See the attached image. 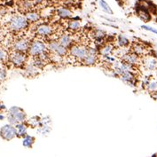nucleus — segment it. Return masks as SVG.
<instances>
[{"mask_svg": "<svg viewBox=\"0 0 157 157\" xmlns=\"http://www.w3.org/2000/svg\"><path fill=\"white\" fill-rule=\"evenodd\" d=\"M131 49H132L131 52H132L134 53L138 54V55L140 56V57H144V55H145V54L147 53V47H146L144 44H140V43H133L132 44Z\"/></svg>", "mask_w": 157, "mask_h": 157, "instance_id": "nucleus-14", "label": "nucleus"}, {"mask_svg": "<svg viewBox=\"0 0 157 157\" xmlns=\"http://www.w3.org/2000/svg\"><path fill=\"white\" fill-rule=\"evenodd\" d=\"M39 70L40 69H38L32 62L31 63H28V64H26L24 66L25 73L27 74V75L31 76V77L36 76V75H37L39 74Z\"/></svg>", "mask_w": 157, "mask_h": 157, "instance_id": "nucleus-17", "label": "nucleus"}, {"mask_svg": "<svg viewBox=\"0 0 157 157\" xmlns=\"http://www.w3.org/2000/svg\"><path fill=\"white\" fill-rule=\"evenodd\" d=\"M53 33V28L49 24H40L36 27V34L41 37H48Z\"/></svg>", "mask_w": 157, "mask_h": 157, "instance_id": "nucleus-12", "label": "nucleus"}, {"mask_svg": "<svg viewBox=\"0 0 157 157\" xmlns=\"http://www.w3.org/2000/svg\"><path fill=\"white\" fill-rule=\"evenodd\" d=\"M58 42L64 47L68 48L72 45V37L69 34H61L58 38Z\"/></svg>", "mask_w": 157, "mask_h": 157, "instance_id": "nucleus-16", "label": "nucleus"}, {"mask_svg": "<svg viewBox=\"0 0 157 157\" xmlns=\"http://www.w3.org/2000/svg\"><path fill=\"white\" fill-rule=\"evenodd\" d=\"M30 45V42L29 39L21 37L19 38L13 44V51L14 52H24L26 53L27 52H29V48Z\"/></svg>", "mask_w": 157, "mask_h": 157, "instance_id": "nucleus-8", "label": "nucleus"}, {"mask_svg": "<svg viewBox=\"0 0 157 157\" xmlns=\"http://www.w3.org/2000/svg\"><path fill=\"white\" fill-rule=\"evenodd\" d=\"M114 51V46L111 44H105L102 45V47L99 51V53L103 57H108L112 54Z\"/></svg>", "mask_w": 157, "mask_h": 157, "instance_id": "nucleus-18", "label": "nucleus"}, {"mask_svg": "<svg viewBox=\"0 0 157 157\" xmlns=\"http://www.w3.org/2000/svg\"><path fill=\"white\" fill-rule=\"evenodd\" d=\"M141 28H142V29H147V30H149V31H152V32H154V33L157 34V30L154 29H152V28H150V27H147V26H142Z\"/></svg>", "mask_w": 157, "mask_h": 157, "instance_id": "nucleus-31", "label": "nucleus"}, {"mask_svg": "<svg viewBox=\"0 0 157 157\" xmlns=\"http://www.w3.org/2000/svg\"><path fill=\"white\" fill-rule=\"evenodd\" d=\"M7 119H8L9 124L12 125H16L21 123H24L27 119V115L21 108L12 107L8 110Z\"/></svg>", "mask_w": 157, "mask_h": 157, "instance_id": "nucleus-2", "label": "nucleus"}, {"mask_svg": "<svg viewBox=\"0 0 157 157\" xmlns=\"http://www.w3.org/2000/svg\"><path fill=\"white\" fill-rule=\"evenodd\" d=\"M9 61L16 67H24L27 63V56L24 52H11L9 54Z\"/></svg>", "mask_w": 157, "mask_h": 157, "instance_id": "nucleus-6", "label": "nucleus"}, {"mask_svg": "<svg viewBox=\"0 0 157 157\" xmlns=\"http://www.w3.org/2000/svg\"><path fill=\"white\" fill-rule=\"evenodd\" d=\"M117 44L120 46V47H127L131 43L129 41V39L126 37V36H124V35H119L118 36H117Z\"/></svg>", "mask_w": 157, "mask_h": 157, "instance_id": "nucleus-25", "label": "nucleus"}, {"mask_svg": "<svg viewBox=\"0 0 157 157\" xmlns=\"http://www.w3.org/2000/svg\"><path fill=\"white\" fill-rule=\"evenodd\" d=\"M153 57H155V59H157V50H154L153 51V54H152Z\"/></svg>", "mask_w": 157, "mask_h": 157, "instance_id": "nucleus-34", "label": "nucleus"}, {"mask_svg": "<svg viewBox=\"0 0 157 157\" xmlns=\"http://www.w3.org/2000/svg\"><path fill=\"white\" fill-rule=\"evenodd\" d=\"M99 5L102 7L103 11H105V13H109V14H113V11L111 10V8L109 7V6L108 5V3L104 0H99Z\"/></svg>", "mask_w": 157, "mask_h": 157, "instance_id": "nucleus-28", "label": "nucleus"}, {"mask_svg": "<svg viewBox=\"0 0 157 157\" xmlns=\"http://www.w3.org/2000/svg\"><path fill=\"white\" fill-rule=\"evenodd\" d=\"M34 6L35 4H34L33 0H22L21 2V7L23 9L26 13L31 11L33 9Z\"/></svg>", "mask_w": 157, "mask_h": 157, "instance_id": "nucleus-24", "label": "nucleus"}, {"mask_svg": "<svg viewBox=\"0 0 157 157\" xmlns=\"http://www.w3.org/2000/svg\"><path fill=\"white\" fill-rule=\"evenodd\" d=\"M68 54L72 58L82 61L88 54V47L83 44H73L68 49Z\"/></svg>", "mask_w": 157, "mask_h": 157, "instance_id": "nucleus-4", "label": "nucleus"}, {"mask_svg": "<svg viewBox=\"0 0 157 157\" xmlns=\"http://www.w3.org/2000/svg\"><path fill=\"white\" fill-rule=\"evenodd\" d=\"M3 36H4V34H3V29L0 28V42L2 41V39H3Z\"/></svg>", "mask_w": 157, "mask_h": 157, "instance_id": "nucleus-35", "label": "nucleus"}, {"mask_svg": "<svg viewBox=\"0 0 157 157\" xmlns=\"http://www.w3.org/2000/svg\"><path fill=\"white\" fill-rule=\"evenodd\" d=\"M7 76V70L4 67H0V80L3 81L6 78Z\"/></svg>", "mask_w": 157, "mask_h": 157, "instance_id": "nucleus-30", "label": "nucleus"}, {"mask_svg": "<svg viewBox=\"0 0 157 157\" xmlns=\"http://www.w3.org/2000/svg\"><path fill=\"white\" fill-rule=\"evenodd\" d=\"M150 96H151V97H152L154 99L157 100V91L151 92V93H150Z\"/></svg>", "mask_w": 157, "mask_h": 157, "instance_id": "nucleus-32", "label": "nucleus"}, {"mask_svg": "<svg viewBox=\"0 0 157 157\" xmlns=\"http://www.w3.org/2000/svg\"><path fill=\"white\" fill-rule=\"evenodd\" d=\"M17 131V136L18 137H22L24 138L27 135V130H28V125H26L24 123H21L15 125Z\"/></svg>", "mask_w": 157, "mask_h": 157, "instance_id": "nucleus-23", "label": "nucleus"}, {"mask_svg": "<svg viewBox=\"0 0 157 157\" xmlns=\"http://www.w3.org/2000/svg\"><path fill=\"white\" fill-rule=\"evenodd\" d=\"M47 52H49L47 44L42 40L36 39V40H34L30 43L28 52L30 56L35 58V57H39L40 55Z\"/></svg>", "mask_w": 157, "mask_h": 157, "instance_id": "nucleus-3", "label": "nucleus"}, {"mask_svg": "<svg viewBox=\"0 0 157 157\" xmlns=\"http://www.w3.org/2000/svg\"><path fill=\"white\" fill-rule=\"evenodd\" d=\"M25 17L28 20V21L30 22V23L37 22L40 20V14L38 13L35 12V11H29V12L26 13Z\"/></svg>", "mask_w": 157, "mask_h": 157, "instance_id": "nucleus-20", "label": "nucleus"}, {"mask_svg": "<svg viewBox=\"0 0 157 157\" xmlns=\"http://www.w3.org/2000/svg\"><path fill=\"white\" fill-rule=\"evenodd\" d=\"M136 13L138 17L144 22H148L152 19V13H150L148 9L145 6H142L140 5L137 4L136 6Z\"/></svg>", "mask_w": 157, "mask_h": 157, "instance_id": "nucleus-10", "label": "nucleus"}, {"mask_svg": "<svg viewBox=\"0 0 157 157\" xmlns=\"http://www.w3.org/2000/svg\"><path fill=\"white\" fill-rule=\"evenodd\" d=\"M34 142H35V138L31 137V136H29V135H26L23 139V146L25 147L30 148L33 146Z\"/></svg>", "mask_w": 157, "mask_h": 157, "instance_id": "nucleus-27", "label": "nucleus"}, {"mask_svg": "<svg viewBox=\"0 0 157 157\" xmlns=\"http://www.w3.org/2000/svg\"><path fill=\"white\" fill-rule=\"evenodd\" d=\"M106 36H107L106 32L104 30H102V29H94L93 32H92V37L95 39V42H96L97 44H98V43H99V44H101V45L105 44Z\"/></svg>", "mask_w": 157, "mask_h": 157, "instance_id": "nucleus-13", "label": "nucleus"}, {"mask_svg": "<svg viewBox=\"0 0 157 157\" xmlns=\"http://www.w3.org/2000/svg\"><path fill=\"white\" fill-rule=\"evenodd\" d=\"M99 61V54H87V56L83 59L81 61V63L84 66H95L96 64H98Z\"/></svg>", "mask_w": 157, "mask_h": 157, "instance_id": "nucleus-15", "label": "nucleus"}, {"mask_svg": "<svg viewBox=\"0 0 157 157\" xmlns=\"http://www.w3.org/2000/svg\"><path fill=\"white\" fill-rule=\"evenodd\" d=\"M29 21L23 15L16 14L10 19L8 22V28L14 32H21L29 27Z\"/></svg>", "mask_w": 157, "mask_h": 157, "instance_id": "nucleus-1", "label": "nucleus"}, {"mask_svg": "<svg viewBox=\"0 0 157 157\" xmlns=\"http://www.w3.org/2000/svg\"><path fill=\"white\" fill-rule=\"evenodd\" d=\"M0 115H1V113H0Z\"/></svg>", "mask_w": 157, "mask_h": 157, "instance_id": "nucleus-38", "label": "nucleus"}, {"mask_svg": "<svg viewBox=\"0 0 157 157\" xmlns=\"http://www.w3.org/2000/svg\"><path fill=\"white\" fill-rule=\"evenodd\" d=\"M143 86L147 89V91H148L149 93H151V92H153V91H157V81L156 80L147 79V80L143 83Z\"/></svg>", "mask_w": 157, "mask_h": 157, "instance_id": "nucleus-19", "label": "nucleus"}, {"mask_svg": "<svg viewBox=\"0 0 157 157\" xmlns=\"http://www.w3.org/2000/svg\"><path fill=\"white\" fill-rule=\"evenodd\" d=\"M0 136L5 140H12L17 137V131L15 126L12 124H6L0 130Z\"/></svg>", "mask_w": 157, "mask_h": 157, "instance_id": "nucleus-7", "label": "nucleus"}, {"mask_svg": "<svg viewBox=\"0 0 157 157\" xmlns=\"http://www.w3.org/2000/svg\"><path fill=\"white\" fill-rule=\"evenodd\" d=\"M122 60L134 67H138L142 64V59H141L140 56H139L138 54L134 53L132 52H126L122 57Z\"/></svg>", "mask_w": 157, "mask_h": 157, "instance_id": "nucleus-9", "label": "nucleus"}, {"mask_svg": "<svg viewBox=\"0 0 157 157\" xmlns=\"http://www.w3.org/2000/svg\"><path fill=\"white\" fill-rule=\"evenodd\" d=\"M142 65L147 71L154 72L157 69V59L153 56L145 57L142 59Z\"/></svg>", "mask_w": 157, "mask_h": 157, "instance_id": "nucleus-11", "label": "nucleus"}, {"mask_svg": "<svg viewBox=\"0 0 157 157\" xmlns=\"http://www.w3.org/2000/svg\"><path fill=\"white\" fill-rule=\"evenodd\" d=\"M4 109H6V106L0 102V110H4Z\"/></svg>", "mask_w": 157, "mask_h": 157, "instance_id": "nucleus-36", "label": "nucleus"}, {"mask_svg": "<svg viewBox=\"0 0 157 157\" xmlns=\"http://www.w3.org/2000/svg\"><path fill=\"white\" fill-rule=\"evenodd\" d=\"M57 14L60 18H63V19H68V18H71L72 17V12L67 7L64 6H61L57 10Z\"/></svg>", "mask_w": 157, "mask_h": 157, "instance_id": "nucleus-22", "label": "nucleus"}, {"mask_svg": "<svg viewBox=\"0 0 157 157\" xmlns=\"http://www.w3.org/2000/svg\"><path fill=\"white\" fill-rule=\"evenodd\" d=\"M7 59H9V54L7 51L4 48H0V62H4Z\"/></svg>", "mask_w": 157, "mask_h": 157, "instance_id": "nucleus-29", "label": "nucleus"}, {"mask_svg": "<svg viewBox=\"0 0 157 157\" xmlns=\"http://www.w3.org/2000/svg\"><path fill=\"white\" fill-rule=\"evenodd\" d=\"M47 47L50 53H52L53 55L57 57H66L68 53V50L66 47L62 46L58 40H52L47 44Z\"/></svg>", "mask_w": 157, "mask_h": 157, "instance_id": "nucleus-5", "label": "nucleus"}, {"mask_svg": "<svg viewBox=\"0 0 157 157\" xmlns=\"http://www.w3.org/2000/svg\"><path fill=\"white\" fill-rule=\"evenodd\" d=\"M46 62L47 61H45V60H44V59H42L38 58V57H35L33 59V60H32V63H33L35 66L38 69H43L45 65H46Z\"/></svg>", "mask_w": 157, "mask_h": 157, "instance_id": "nucleus-26", "label": "nucleus"}, {"mask_svg": "<svg viewBox=\"0 0 157 157\" xmlns=\"http://www.w3.org/2000/svg\"><path fill=\"white\" fill-rule=\"evenodd\" d=\"M33 2L35 5H39V4H41L42 2H43V0H33Z\"/></svg>", "mask_w": 157, "mask_h": 157, "instance_id": "nucleus-33", "label": "nucleus"}, {"mask_svg": "<svg viewBox=\"0 0 157 157\" xmlns=\"http://www.w3.org/2000/svg\"><path fill=\"white\" fill-rule=\"evenodd\" d=\"M3 119H4V116L0 115V120H3Z\"/></svg>", "mask_w": 157, "mask_h": 157, "instance_id": "nucleus-37", "label": "nucleus"}, {"mask_svg": "<svg viewBox=\"0 0 157 157\" xmlns=\"http://www.w3.org/2000/svg\"><path fill=\"white\" fill-rule=\"evenodd\" d=\"M67 29L72 32H76L81 29V22L77 20H70L67 22Z\"/></svg>", "mask_w": 157, "mask_h": 157, "instance_id": "nucleus-21", "label": "nucleus"}]
</instances>
